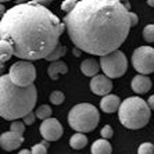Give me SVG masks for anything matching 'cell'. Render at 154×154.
<instances>
[{"label": "cell", "mask_w": 154, "mask_h": 154, "mask_svg": "<svg viewBox=\"0 0 154 154\" xmlns=\"http://www.w3.org/2000/svg\"><path fill=\"white\" fill-rule=\"evenodd\" d=\"M63 22L75 47L100 57L119 50L132 26L119 0H81Z\"/></svg>", "instance_id": "1"}, {"label": "cell", "mask_w": 154, "mask_h": 154, "mask_svg": "<svg viewBox=\"0 0 154 154\" xmlns=\"http://www.w3.org/2000/svg\"><path fill=\"white\" fill-rule=\"evenodd\" d=\"M64 22L39 2L18 3L0 21V38L14 49V56L25 61L47 58L58 47Z\"/></svg>", "instance_id": "2"}, {"label": "cell", "mask_w": 154, "mask_h": 154, "mask_svg": "<svg viewBox=\"0 0 154 154\" xmlns=\"http://www.w3.org/2000/svg\"><path fill=\"white\" fill-rule=\"evenodd\" d=\"M38 90L36 86L20 88L11 81L10 75L0 78V115L8 121H18L25 118L35 108Z\"/></svg>", "instance_id": "3"}, {"label": "cell", "mask_w": 154, "mask_h": 154, "mask_svg": "<svg viewBox=\"0 0 154 154\" xmlns=\"http://www.w3.org/2000/svg\"><path fill=\"white\" fill-rule=\"evenodd\" d=\"M119 122L128 129H140L149 124L151 108L147 101L139 96L128 97L122 101L118 110Z\"/></svg>", "instance_id": "4"}, {"label": "cell", "mask_w": 154, "mask_h": 154, "mask_svg": "<svg viewBox=\"0 0 154 154\" xmlns=\"http://www.w3.org/2000/svg\"><path fill=\"white\" fill-rule=\"evenodd\" d=\"M99 110L90 103H79L68 112V125L76 131V133L92 132L99 125Z\"/></svg>", "instance_id": "5"}, {"label": "cell", "mask_w": 154, "mask_h": 154, "mask_svg": "<svg viewBox=\"0 0 154 154\" xmlns=\"http://www.w3.org/2000/svg\"><path fill=\"white\" fill-rule=\"evenodd\" d=\"M100 67L107 78H121L128 69V60L121 50L100 57Z\"/></svg>", "instance_id": "6"}, {"label": "cell", "mask_w": 154, "mask_h": 154, "mask_svg": "<svg viewBox=\"0 0 154 154\" xmlns=\"http://www.w3.org/2000/svg\"><path fill=\"white\" fill-rule=\"evenodd\" d=\"M8 75L17 86L28 88L33 85V81L36 78V68L31 61L20 60L10 67Z\"/></svg>", "instance_id": "7"}, {"label": "cell", "mask_w": 154, "mask_h": 154, "mask_svg": "<svg viewBox=\"0 0 154 154\" xmlns=\"http://www.w3.org/2000/svg\"><path fill=\"white\" fill-rule=\"evenodd\" d=\"M132 65L140 75L154 72V49L150 46H140L132 54Z\"/></svg>", "instance_id": "8"}, {"label": "cell", "mask_w": 154, "mask_h": 154, "mask_svg": "<svg viewBox=\"0 0 154 154\" xmlns=\"http://www.w3.org/2000/svg\"><path fill=\"white\" fill-rule=\"evenodd\" d=\"M39 131L42 137L47 142L58 140L64 133V128H63V125L60 124V121L57 118H49L46 121H43Z\"/></svg>", "instance_id": "9"}, {"label": "cell", "mask_w": 154, "mask_h": 154, "mask_svg": "<svg viewBox=\"0 0 154 154\" xmlns=\"http://www.w3.org/2000/svg\"><path fill=\"white\" fill-rule=\"evenodd\" d=\"M90 90L97 96H107L112 90V82L111 79L106 75H97L90 79Z\"/></svg>", "instance_id": "10"}, {"label": "cell", "mask_w": 154, "mask_h": 154, "mask_svg": "<svg viewBox=\"0 0 154 154\" xmlns=\"http://www.w3.org/2000/svg\"><path fill=\"white\" fill-rule=\"evenodd\" d=\"M22 143H24V136L21 133L8 131V132L2 133V136H0V146L6 151L17 150Z\"/></svg>", "instance_id": "11"}, {"label": "cell", "mask_w": 154, "mask_h": 154, "mask_svg": "<svg viewBox=\"0 0 154 154\" xmlns=\"http://www.w3.org/2000/svg\"><path fill=\"white\" fill-rule=\"evenodd\" d=\"M131 86H132V90L135 93L144 94L151 89L153 82H151V79L147 75H140V74H137V75L133 76L132 82H131Z\"/></svg>", "instance_id": "12"}, {"label": "cell", "mask_w": 154, "mask_h": 154, "mask_svg": "<svg viewBox=\"0 0 154 154\" xmlns=\"http://www.w3.org/2000/svg\"><path fill=\"white\" fill-rule=\"evenodd\" d=\"M121 104H122V101H121V99H119V96L110 93V94H107V96H104L100 100V108L104 112L111 114V112H115L117 110H119Z\"/></svg>", "instance_id": "13"}, {"label": "cell", "mask_w": 154, "mask_h": 154, "mask_svg": "<svg viewBox=\"0 0 154 154\" xmlns=\"http://www.w3.org/2000/svg\"><path fill=\"white\" fill-rule=\"evenodd\" d=\"M79 68L82 71L83 75L90 76V78H94V76L99 75V71H100V63H97L94 58H86L81 63Z\"/></svg>", "instance_id": "14"}, {"label": "cell", "mask_w": 154, "mask_h": 154, "mask_svg": "<svg viewBox=\"0 0 154 154\" xmlns=\"http://www.w3.org/2000/svg\"><path fill=\"white\" fill-rule=\"evenodd\" d=\"M67 72H68V65H67V63H64V61H61V60L50 63L49 68H47V74H49L50 79H53V81H57L58 76L64 75Z\"/></svg>", "instance_id": "15"}, {"label": "cell", "mask_w": 154, "mask_h": 154, "mask_svg": "<svg viewBox=\"0 0 154 154\" xmlns=\"http://www.w3.org/2000/svg\"><path fill=\"white\" fill-rule=\"evenodd\" d=\"M90 151H92V154H111L112 147L110 142H107L106 139H99L92 144Z\"/></svg>", "instance_id": "16"}, {"label": "cell", "mask_w": 154, "mask_h": 154, "mask_svg": "<svg viewBox=\"0 0 154 154\" xmlns=\"http://www.w3.org/2000/svg\"><path fill=\"white\" fill-rule=\"evenodd\" d=\"M13 56H14L13 46L8 42H6V40H0V61H2V64L8 61Z\"/></svg>", "instance_id": "17"}, {"label": "cell", "mask_w": 154, "mask_h": 154, "mask_svg": "<svg viewBox=\"0 0 154 154\" xmlns=\"http://www.w3.org/2000/svg\"><path fill=\"white\" fill-rule=\"evenodd\" d=\"M88 144V137L83 133H75L69 137V146L75 150H81Z\"/></svg>", "instance_id": "18"}, {"label": "cell", "mask_w": 154, "mask_h": 154, "mask_svg": "<svg viewBox=\"0 0 154 154\" xmlns=\"http://www.w3.org/2000/svg\"><path fill=\"white\" fill-rule=\"evenodd\" d=\"M36 117L39 119H43V121H46V119L51 118V114H53V110L50 108V106H47V104H42L39 107L36 108L35 111Z\"/></svg>", "instance_id": "19"}, {"label": "cell", "mask_w": 154, "mask_h": 154, "mask_svg": "<svg viewBox=\"0 0 154 154\" xmlns=\"http://www.w3.org/2000/svg\"><path fill=\"white\" fill-rule=\"evenodd\" d=\"M65 54H67V47H65L64 45H58L57 49H56V50H54L46 60L50 61V63H54V61H58L61 57H64Z\"/></svg>", "instance_id": "20"}, {"label": "cell", "mask_w": 154, "mask_h": 154, "mask_svg": "<svg viewBox=\"0 0 154 154\" xmlns=\"http://www.w3.org/2000/svg\"><path fill=\"white\" fill-rule=\"evenodd\" d=\"M143 39L149 43L154 42V24H149L143 28Z\"/></svg>", "instance_id": "21"}, {"label": "cell", "mask_w": 154, "mask_h": 154, "mask_svg": "<svg viewBox=\"0 0 154 154\" xmlns=\"http://www.w3.org/2000/svg\"><path fill=\"white\" fill-rule=\"evenodd\" d=\"M47 147H49V142L47 140H42L40 143L35 144L31 149L32 154H47Z\"/></svg>", "instance_id": "22"}, {"label": "cell", "mask_w": 154, "mask_h": 154, "mask_svg": "<svg viewBox=\"0 0 154 154\" xmlns=\"http://www.w3.org/2000/svg\"><path fill=\"white\" fill-rule=\"evenodd\" d=\"M50 101L53 104H56V106H58V104H61V103H64V100H65V96H64V93L61 92V90H54V92H51L50 93Z\"/></svg>", "instance_id": "23"}, {"label": "cell", "mask_w": 154, "mask_h": 154, "mask_svg": "<svg viewBox=\"0 0 154 154\" xmlns=\"http://www.w3.org/2000/svg\"><path fill=\"white\" fill-rule=\"evenodd\" d=\"M76 4H78V2H75V0H65V2L61 3V10L65 11L67 14H69L76 7Z\"/></svg>", "instance_id": "24"}, {"label": "cell", "mask_w": 154, "mask_h": 154, "mask_svg": "<svg viewBox=\"0 0 154 154\" xmlns=\"http://www.w3.org/2000/svg\"><path fill=\"white\" fill-rule=\"evenodd\" d=\"M137 154H154V144L151 143H142L137 149Z\"/></svg>", "instance_id": "25"}, {"label": "cell", "mask_w": 154, "mask_h": 154, "mask_svg": "<svg viewBox=\"0 0 154 154\" xmlns=\"http://www.w3.org/2000/svg\"><path fill=\"white\" fill-rule=\"evenodd\" d=\"M10 131L11 132H17V133H24V131H25V124L21 121H14L11 122L10 125Z\"/></svg>", "instance_id": "26"}, {"label": "cell", "mask_w": 154, "mask_h": 154, "mask_svg": "<svg viewBox=\"0 0 154 154\" xmlns=\"http://www.w3.org/2000/svg\"><path fill=\"white\" fill-rule=\"evenodd\" d=\"M100 133H101V137H103V139H106V140L111 139L112 135H114V132H112V128L110 125H104L103 128H101Z\"/></svg>", "instance_id": "27"}, {"label": "cell", "mask_w": 154, "mask_h": 154, "mask_svg": "<svg viewBox=\"0 0 154 154\" xmlns=\"http://www.w3.org/2000/svg\"><path fill=\"white\" fill-rule=\"evenodd\" d=\"M35 118H36V114H35V112H29L25 118H22V119H24L22 122H24L25 125H32L33 122H35Z\"/></svg>", "instance_id": "28"}, {"label": "cell", "mask_w": 154, "mask_h": 154, "mask_svg": "<svg viewBox=\"0 0 154 154\" xmlns=\"http://www.w3.org/2000/svg\"><path fill=\"white\" fill-rule=\"evenodd\" d=\"M129 18H131V24H132V26H135L139 22V20H137V15L135 14V13H131L129 11Z\"/></svg>", "instance_id": "29"}, {"label": "cell", "mask_w": 154, "mask_h": 154, "mask_svg": "<svg viewBox=\"0 0 154 154\" xmlns=\"http://www.w3.org/2000/svg\"><path fill=\"white\" fill-rule=\"evenodd\" d=\"M147 103H149V106H150V108H151V110H153V111H154V94H153V96H150V97H149V101H147Z\"/></svg>", "instance_id": "30"}, {"label": "cell", "mask_w": 154, "mask_h": 154, "mask_svg": "<svg viewBox=\"0 0 154 154\" xmlns=\"http://www.w3.org/2000/svg\"><path fill=\"white\" fill-rule=\"evenodd\" d=\"M74 56H75V57H79V56H81V50H79L78 47L74 49Z\"/></svg>", "instance_id": "31"}, {"label": "cell", "mask_w": 154, "mask_h": 154, "mask_svg": "<svg viewBox=\"0 0 154 154\" xmlns=\"http://www.w3.org/2000/svg\"><path fill=\"white\" fill-rule=\"evenodd\" d=\"M18 154H32V151L31 150H28V149H24V150H21Z\"/></svg>", "instance_id": "32"}, {"label": "cell", "mask_w": 154, "mask_h": 154, "mask_svg": "<svg viewBox=\"0 0 154 154\" xmlns=\"http://www.w3.org/2000/svg\"><path fill=\"white\" fill-rule=\"evenodd\" d=\"M122 4H124V7L129 11V8H131V3H129V2H122Z\"/></svg>", "instance_id": "33"}, {"label": "cell", "mask_w": 154, "mask_h": 154, "mask_svg": "<svg viewBox=\"0 0 154 154\" xmlns=\"http://www.w3.org/2000/svg\"><path fill=\"white\" fill-rule=\"evenodd\" d=\"M147 4H149L150 7H154V0H149V2H147Z\"/></svg>", "instance_id": "34"}]
</instances>
